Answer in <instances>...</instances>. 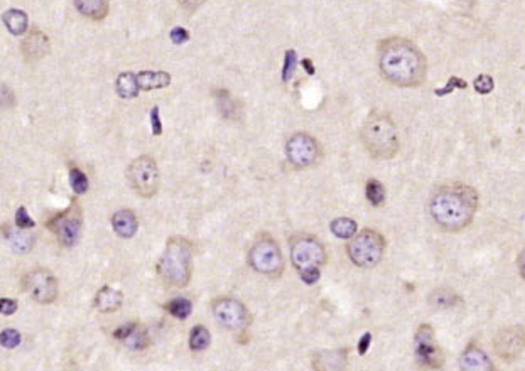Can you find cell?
<instances>
[{
  "mask_svg": "<svg viewBox=\"0 0 525 371\" xmlns=\"http://www.w3.org/2000/svg\"><path fill=\"white\" fill-rule=\"evenodd\" d=\"M378 70L397 88H419L426 83L427 58L407 38H387L378 43Z\"/></svg>",
  "mask_w": 525,
  "mask_h": 371,
  "instance_id": "obj_1",
  "label": "cell"
},
{
  "mask_svg": "<svg viewBox=\"0 0 525 371\" xmlns=\"http://www.w3.org/2000/svg\"><path fill=\"white\" fill-rule=\"evenodd\" d=\"M480 208V194L464 182H446L436 187L429 199V214L440 230L459 233L467 230Z\"/></svg>",
  "mask_w": 525,
  "mask_h": 371,
  "instance_id": "obj_2",
  "label": "cell"
},
{
  "mask_svg": "<svg viewBox=\"0 0 525 371\" xmlns=\"http://www.w3.org/2000/svg\"><path fill=\"white\" fill-rule=\"evenodd\" d=\"M360 140L372 159L390 160L400 150V139L397 125L390 115L383 112H372L360 128Z\"/></svg>",
  "mask_w": 525,
  "mask_h": 371,
  "instance_id": "obj_3",
  "label": "cell"
},
{
  "mask_svg": "<svg viewBox=\"0 0 525 371\" xmlns=\"http://www.w3.org/2000/svg\"><path fill=\"white\" fill-rule=\"evenodd\" d=\"M157 270L167 286L176 288L188 286L193 277V244L188 238H169Z\"/></svg>",
  "mask_w": 525,
  "mask_h": 371,
  "instance_id": "obj_4",
  "label": "cell"
},
{
  "mask_svg": "<svg viewBox=\"0 0 525 371\" xmlns=\"http://www.w3.org/2000/svg\"><path fill=\"white\" fill-rule=\"evenodd\" d=\"M292 267L298 270L301 281L313 286L319 281L321 270L328 263V251L313 235H296L289 240Z\"/></svg>",
  "mask_w": 525,
  "mask_h": 371,
  "instance_id": "obj_5",
  "label": "cell"
},
{
  "mask_svg": "<svg viewBox=\"0 0 525 371\" xmlns=\"http://www.w3.org/2000/svg\"><path fill=\"white\" fill-rule=\"evenodd\" d=\"M387 250L385 236L380 231L365 228L358 231L346 245V255L351 263L360 268H373L383 260Z\"/></svg>",
  "mask_w": 525,
  "mask_h": 371,
  "instance_id": "obj_6",
  "label": "cell"
},
{
  "mask_svg": "<svg viewBox=\"0 0 525 371\" xmlns=\"http://www.w3.org/2000/svg\"><path fill=\"white\" fill-rule=\"evenodd\" d=\"M249 263L257 273L279 278L284 272V255L281 246L267 233L257 236L249 250Z\"/></svg>",
  "mask_w": 525,
  "mask_h": 371,
  "instance_id": "obj_7",
  "label": "cell"
},
{
  "mask_svg": "<svg viewBox=\"0 0 525 371\" xmlns=\"http://www.w3.org/2000/svg\"><path fill=\"white\" fill-rule=\"evenodd\" d=\"M127 181L140 198L150 199L157 194L161 176H159L157 162L150 155H140L134 159L127 167Z\"/></svg>",
  "mask_w": 525,
  "mask_h": 371,
  "instance_id": "obj_8",
  "label": "cell"
},
{
  "mask_svg": "<svg viewBox=\"0 0 525 371\" xmlns=\"http://www.w3.org/2000/svg\"><path fill=\"white\" fill-rule=\"evenodd\" d=\"M46 224H48L51 233H54V236L58 238L59 244L66 246V249H71V246L78 244L81 230H83V213H81L80 204L73 201L70 208L54 214Z\"/></svg>",
  "mask_w": 525,
  "mask_h": 371,
  "instance_id": "obj_9",
  "label": "cell"
},
{
  "mask_svg": "<svg viewBox=\"0 0 525 371\" xmlns=\"http://www.w3.org/2000/svg\"><path fill=\"white\" fill-rule=\"evenodd\" d=\"M415 361L424 370H441L445 366V352L436 340V331L431 324H421L414 334Z\"/></svg>",
  "mask_w": 525,
  "mask_h": 371,
  "instance_id": "obj_10",
  "label": "cell"
},
{
  "mask_svg": "<svg viewBox=\"0 0 525 371\" xmlns=\"http://www.w3.org/2000/svg\"><path fill=\"white\" fill-rule=\"evenodd\" d=\"M212 313L217 323L228 331H245L252 323L249 309L235 297L220 296L212 301Z\"/></svg>",
  "mask_w": 525,
  "mask_h": 371,
  "instance_id": "obj_11",
  "label": "cell"
},
{
  "mask_svg": "<svg viewBox=\"0 0 525 371\" xmlns=\"http://www.w3.org/2000/svg\"><path fill=\"white\" fill-rule=\"evenodd\" d=\"M22 287H24V291L29 294L31 299L43 305L53 304L59 294L58 278L54 277L53 272H49L44 267L29 270L22 278Z\"/></svg>",
  "mask_w": 525,
  "mask_h": 371,
  "instance_id": "obj_12",
  "label": "cell"
},
{
  "mask_svg": "<svg viewBox=\"0 0 525 371\" xmlns=\"http://www.w3.org/2000/svg\"><path fill=\"white\" fill-rule=\"evenodd\" d=\"M286 155L296 169H308L316 166L321 159V145L308 132H298L287 140Z\"/></svg>",
  "mask_w": 525,
  "mask_h": 371,
  "instance_id": "obj_13",
  "label": "cell"
},
{
  "mask_svg": "<svg viewBox=\"0 0 525 371\" xmlns=\"http://www.w3.org/2000/svg\"><path fill=\"white\" fill-rule=\"evenodd\" d=\"M525 350V329L522 326H506L493 336V351L500 360L512 363Z\"/></svg>",
  "mask_w": 525,
  "mask_h": 371,
  "instance_id": "obj_14",
  "label": "cell"
},
{
  "mask_svg": "<svg viewBox=\"0 0 525 371\" xmlns=\"http://www.w3.org/2000/svg\"><path fill=\"white\" fill-rule=\"evenodd\" d=\"M22 56L27 63L41 61L44 56H48L51 51V43L49 38L41 29H33L27 32V36L21 44Z\"/></svg>",
  "mask_w": 525,
  "mask_h": 371,
  "instance_id": "obj_15",
  "label": "cell"
},
{
  "mask_svg": "<svg viewBox=\"0 0 525 371\" xmlns=\"http://www.w3.org/2000/svg\"><path fill=\"white\" fill-rule=\"evenodd\" d=\"M459 371H495V365L478 345H468L459 356Z\"/></svg>",
  "mask_w": 525,
  "mask_h": 371,
  "instance_id": "obj_16",
  "label": "cell"
},
{
  "mask_svg": "<svg viewBox=\"0 0 525 371\" xmlns=\"http://www.w3.org/2000/svg\"><path fill=\"white\" fill-rule=\"evenodd\" d=\"M346 360H348V351L340 348V350L331 351H319L314 355L313 370L314 371H345Z\"/></svg>",
  "mask_w": 525,
  "mask_h": 371,
  "instance_id": "obj_17",
  "label": "cell"
},
{
  "mask_svg": "<svg viewBox=\"0 0 525 371\" xmlns=\"http://www.w3.org/2000/svg\"><path fill=\"white\" fill-rule=\"evenodd\" d=\"M122 304H123L122 292L110 286H105L100 288L93 301L95 309L100 310V313H103V314L117 313V310L122 308Z\"/></svg>",
  "mask_w": 525,
  "mask_h": 371,
  "instance_id": "obj_18",
  "label": "cell"
},
{
  "mask_svg": "<svg viewBox=\"0 0 525 371\" xmlns=\"http://www.w3.org/2000/svg\"><path fill=\"white\" fill-rule=\"evenodd\" d=\"M112 228L118 236L129 240L139 230V219L132 209H120V211L113 213Z\"/></svg>",
  "mask_w": 525,
  "mask_h": 371,
  "instance_id": "obj_19",
  "label": "cell"
},
{
  "mask_svg": "<svg viewBox=\"0 0 525 371\" xmlns=\"http://www.w3.org/2000/svg\"><path fill=\"white\" fill-rule=\"evenodd\" d=\"M76 11L91 21H103L110 11V0H73Z\"/></svg>",
  "mask_w": 525,
  "mask_h": 371,
  "instance_id": "obj_20",
  "label": "cell"
},
{
  "mask_svg": "<svg viewBox=\"0 0 525 371\" xmlns=\"http://www.w3.org/2000/svg\"><path fill=\"white\" fill-rule=\"evenodd\" d=\"M214 100H217V107L220 110L222 117H225L227 120H239L241 117V107L235 102V98L228 90L214 91Z\"/></svg>",
  "mask_w": 525,
  "mask_h": 371,
  "instance_id": "obj_21",
  "label": "cell"
},
{
  "mask_svg": "<svg viewBox=\"0 0 525 371\" xmlns=\"http://www.w3.org/2000/svg\"><path fill=\"white\" fill-rule=\"evenodd\" d=\"M137 78H139L140 91L161 90L171 85V75L164 71H140Z\"/></svg>",
  "mask_w": 525,
  "mask_h": 371,
  "instance_id": "obj_22",
  "label": "cell"
},
{
  "mask_svg": "<svg viewBox=\"0 0 525 371\" xmlns=\"http://www.w3.org/2000/svg\"><path fill=\"white\" fill-rule=\"evenodd\" d=\"M2 21L12 36H22L29 27V19L27 14L21 9H9V11L2 16Z\"/></svg>",
  "mask_w": 525,
  "mask_h": 371,
  "instance_id": "obj_23",
  "label": "cell"
},
{
  "mask_svg": "<svg viewBox=\"0 0 525 371\" xmlns=\"http://www.w3.org/2000/svg\"><path fill=\"white\" fill-rule=\"evenodd\" d=\"M115 90H117V95L120 96V98H125V100L135 98L140 91L139 78H137V75H134V73H130V71L120 73L115 81Z\"/></svg>",
  "mask_w": 525,
  "mask_h": 371,
  "instance_id": "obj_24",
  "label": "cell"
},
{
  "mask_svg": "<svg viewBox=\"0 0 525 371\" xmlns=\"http://www.w3.org/2000/svg\"><path fill=\"white\" fill-rule=\"evenodd\" d=\"M4 236L7 238L9 245L22 255L27 254V251H31V249L34 246V238L31 235H27L26 230H21V228H17V226H16V230H12V228H6V230H4Z\"/></svg>",
  "mask_w": 525,
  "mask_h": 371,
  "instance_id": "obj_25",
  "label": "cell"
},
{
  "mask_svg": "<svg viewBox=\"0 0 525 371\" xmlns=\"http://www.w3.org/2000/svg\"><path fill=\"white\" fill-rule=\"evenodd\" d=\"M459 302H461L459 294H456L454 291H451V288H446V287L436 288V291H432L431 296H429V304H431L432 308L449 309V308H454V305L459 304Z\"/></svg>",
  "mask_w": 525,
  "mask_h": 371,
  "instance_id": "obj_26",
  "label": "cell"
},
{
  "mask_svg": "<svg viewBox=\"0 0 525 371\" xmlns=\"http://www.w3.org/2000/svg\"><path fill=\"white\" fill-rule=\"evenodd\" d=\"M330 230L336 238L351 240L358 233V224L351 218H336L330 224Z\"/></svg>",
  "mask_w": 525,
  "mask_h": 371,
  "instance_id": "obj_27",
  "label": "cell"
},
{
  "mask_svg": "<svg viewBox=\"0 0 525 371\" xmlns=\"http://www.w3.org/2000/svg\"><path fill=\"white\" fill-rule=\"evenodd\" d=\"M164 309H166L172 318L182 320L188 319L191 313H193V302L186 299V297H175V299H171L164 304Z\"/></svg>",
  "mask_w": 525,
  "mask_h": 371,
  "instance_id": "obj_28",
  "label": "cell"
},
{
  "mask_svg": "<svg viewBox=\"0 0 525 371\" xmlns=\"http://www.w3.org/2000/svg\"><path fill=\"white\" fill-rule=\"evenodd\" d=\"M123 345H125L129 350L132 351H142L145 350L150 345V338H149V333L147 329H145L142 324L137 323L134 331H132L129 334V338H127L125 341H123Z\"/></svg>",
  "mask_w": 525,
  "mask_h": 371,
  "instance_id": "obj_29",
  "label": "cell"
},
{
  "mask_svg": "<svg viewBox=\"0 0 525 371\" xmlns=\"http://www.w3.org/2000/svg\"><path fill=\"white\" fill-rule=\"evenodd\" d=\"M365 196H367L370 204L375 206V208H380V206L385 204L387 192L380 181L370 179L367 181V186H365Z\"/></svg>",
  "mask_w": 525,
  "mask_h": 371,
  "instance_id": "obj_30",
  "label": "cell"
},
{
  "mask_svg": "<svg viewBox=\"0 0 525 371\" xmlns=\"http://www.w3.org/2000/svg\"><path fill=\"white\" fill-rule=\"evenodd\" d=\"M212 343V334L204 326H194L189 333V348L193 351H204Z\"/></svg>",
  "mask_w": 525,
  "mask_h": 371,
  "instance_id": "obj_31",
  "label": "cell"
},
{
  "mask_svg": "<svg viewBox=\"0 0 525 371\" xmlns=\"http://www.w3.org/2000/svg\"><path fill=\"white\" fill-rule=\"evenodd\" d=\"M70 186H71L73 192L78 196L85 194V192L88 191V186H90L88 177H86V174L81 171V169L78 167L70 169Z\"/></svg>",
  "mask_w": 525,
  "mask_h": 371,
  "instance_id": "obj_32",
  "label": "cell"
},
{
  "mask_svg": "<svg viewBox=\"0 0 525 371\" xmlns=\"http://www.w3.org/2000/svg\"><path fill=\"white\" fill-rule=\"evenodd\" d=\"M21 341H22L21 333L16 331V329H4L2 334H0V345L7 348V350L17 348L21 345Z\"/></svg>",
  "mask_w": 525,
  "mask_h": 371,
  "instance_id": "obj_33",
  "label": "cell"
},
{
  "mask_svg": "<svg viewBox=\"0 0 525 371\" xmlns=\"http://www.w3.org/2000/svg\"><path fill=\"white\" fill-rule=\"evenodd\" d=\"M16 226L21 228V230H31V228L36 226L34 219L29 216V213H27L24 206H21L16 211Z\"/></svg>",
  "mask_w": 525,
  "mask_h": 371,
  "instance_id": "obj_34",
  "label": "cell"
},
{
  "mask_svg": "<svg viewBox=\"0 0 525 371\" xmlns=\"http://www.w3.org/2000/svg\"><path fill=\"white\" fill-rule=\"evenodd\" d=\"M294 66H296V51H294V49H289V51L286 53L284 70H282V80H284V81L291 80V75H292V71H294Z\"/></svg>",
  "mask_w": 525,
  "mask_h": 371,
  "instance_id": "obj_35",
  "label": "cell"
},
{
  "mask_svg": "<svg viewBox=\"0 0 525 371\" xmlns=\"http://www.w3.org/2000/svg\"><path fill=\"white\" fill-rule=\"evenodd\" d=\"M474 88H477V91H480V93H490V91L493 90V80L492 76L488 75H482L478 76L477 80H474Z\"/></svg>",
  "mask_w": 525,
  "mask_h": 371,
  "instance_id": "obj_36",
  "label": "cell"
},
{
  "mask_svg": "<svg viewBox=\"0 0 525 371\" xmlns=\"http://www.w3.org/2000/svg\"><path fill=\"white\" fill-rule=\"evenodd\" d=\"M135 324L137 323H125V324H122V326H118L117 329H115V331H113V338H115V340H118V341H125L127 340V338H129V334L132 333V331H134V328H135Z\"/></svg>",
  "mask_w": 525,
  "mask_h": 371,
  "instance_id": "obj_37",
  "label": "cell"
},
{
  "mask_svg": "<svg viewBox=\"0 0 525 371\" xmlns=\"http://www.w3.org/2000/svg\"><path fill=\"white\" fill-rule=\"evenodd\" d=\"M171 41L177 46L188 43L189 41V32L184 29V27H175V29L171 31Z\"/></svg>",
  "mask_w": 525,
  "mask_h": 371,
  "instance_id": "obj_38",
  "label": "cell"
},
{
  "mask_svg": "<svg viewBox=\"0 0 525 371\" xmlns=\"http://www.w3.org/2000/svg\"><path fill=\"white\" fill-rule=\"evenodd\" d=\"M150 127H152L154 135L162 134V123H161V117H159V107H154L152 110H150Z\"/></svg>",
  "mask_w": 525,
  "mask_h": 371,
  "instance_id": "obj_39",
  "label": "cell"
},
{
  "mask_svg": "<svg viewBox=\"0 0 525 371\" xmlns=\"http://www.w3.org/2000/svg\"><path fill=\"white\" fill-rule=\"evenodd\" d=\"M17 308H19V304H17L16 299H7V297L6 299H0V313L4 315H12Z\"/></svg>",
  "mask_w": 525,
  "mask_h": 371,
  "instance_id": "obj_40",
  "label": "cell"
},
{
  "mask_svg": "<svg viewBox=\"0 0 525 371\" xmlns=\"http://www.w3.org/2000/svg\"><path fill=\"white\" fill-rule=\"evenodd\" d=\"M176 2L180 4V6H181L182 9H186V11L194 12L196 9H199V7L203 6L204 0H176Z\"/></svg>",
  "mask_w": 525,
  "mask_h": 371,
  "instance_id": "obj_41",
  "label": "cell"
},
{
  "mask_svg": "<svg viewBox=\"0 0 525 371\" xmlns=\"http://www.w3.org/2000/svg\"><path fill=\"white\" fill-rule=\"evenodd\" d=\"M517 270H519V276L522 277V281H525V246L520 250V254L517 256Z\"/></svg>",
  "mask_w": 525,
  "mask_h": 371,
  "instance_id": "obj_42",
  "label": "cell"
},
{
  "mask_svg": "<svg viewBox=\"0 0 525 371\" xmlns=\"http://www.w3.org/2000/svg\"><path fill=\"white\" fill-rule=\"evenodd\" d=\"M370 341H372V336H370V333H367V334H365V336L362 338V341H360V345H358V348H360V355H365V351H367V348H368V345H370Z\"/></svg>",
  "mask_w": 525,
  "mask_h": 371,
  "instance_id": "obj_43",
  "label": "cell"
},
{
  "mask_svg": "<svg viewBox=\"0 0 525 371\" xmlns=\"http://www.w3.org/2000/svg\"><path fill=\"white\" fill-rule=\"evenodd\" d=\"M303 66L306 68V71H308L309 75H313V73H314V68L311 66V61H309V59H303Z\"/></svg>",
  "mask_w": 525,
  "mask_h": 371,
  "instance_id": "obj_44",
  "label": "cell"
}]
</instances>
